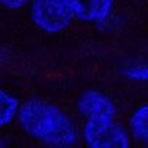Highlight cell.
Listing matches in <instances>:
<instances>
[{"instance_id":"52a82bcc","label":"cell","mask_w":148,"mask_h":148,"mask_svg":"<svg viewBox=\"0 0 148 148\" xmlns=\"http://www.w3.org/2000/svg\"><path fill=\"white\" fill-rule=\"evenodd\" d=\"M131 129L136 138L148 141V105H144L134 112L131 118Z\"/></svg>"},{"instance_id":"9c48e42d","label":"cell","mask_w":148,"mask_h":148,"mask_svg":"<svg viewBox=\"0 0 148 148\" xmlns=\"http://www.w3.org/2000/svg\"><path fill=\"white\" fill-rule=\"evenodd\" d=\"M29 0H0V3L3 6H6L8 9H19L22 6H25Z\"/></svg>"},{"instance_id":"7a4b0ae2","label":"cell","mask_w":148,"mask_h":148,"mask_svg":"<svg viewBox=\"0 0 148 148\" xmlns=\"http://www.w3.org/2000/svg\"><path fill=\"white\" fill-rule=\"evenodd\" d=\"M31 15L38 28L51 34L61 32L73 19L68 0H34Z\"/></svg>"},{"instance_id":"277c9868","label":"cell","mask_w":148,"mask_h":148,"mask_svg":"<svg viewBox=\"0 0 148 148\" xmlns=\"http://www.w3.org/2000/svg\"><path fill=\"white\" fill-rule=\"evenodd\" d=\"M79 110L87 121H113L116 109L113 102L97 90H87L79 99Z\"/></svg>"},{"instance_id":"ba28073f","label":"cell","mask_w":148,"mask_h":148,"mask_svg":"<svg viewBox=\"0 0 148 148\" xmlns=\"http://www.w3.org/2000/svg\"><path fill=\"white\" fill-rule=\"evenodd\" d=\"M126 76L132 80H148V65H135L126 70Z\"/></svg>"},{"instance_id":"5b68a950","label":"cell","mask_w":148,"mask_h":148,"mask_svg":"<svg viewBox=\"0 0 148 148\" xmlns=\"http://www.w3.org/2000/svg\"><path fill=\"white\" fill-rule=\"evenodd\" d=\"M71 12L86 22L106 21L113 9V0H68Z\"/></svg>"},{"instance_id":"6da1fadb","label":"cell","mask_w":148,"mask_h":148,"mask_svg":"<svg viewBox=\"0 0 148 148\" xmlns=\"http://www.w3.org/2000/svg\"><path fill=\"white\" fill-rule=\"evenodd\" d=\"M22 129L32 138L54 147L71 148L77 142V129L73 121L55 105L32 99L23 103L18 112Z\"/></svg>"},{"instance_id":"30bf717a","label":"cell","mask_w":148,"mask_h":148,"mask_svg":"<svg viewBox=\"0 0 148 148\" xmlns=\"http://www.w3.org/2000/svg\"><path fill=\"white\" fill-rule=\"evenodd\" d=\"M0 148H6V144H5V141L0 138Z\"/></svg>"},{"instance_id":"3957f363","label":"cell","mask_w":148,"mask_h":148,"mask_svg":"<svg viewBox=\"0 0 148 148\" xmlns=\"http://www.w3.org/2000/svg\"><path fill=\"white\" fill-rule=\"evenodd\" d=\"M83 136L89 148H129L125 129L113 121H87Z\"/></svg>"},{"instance_id":"8992f818","label":"cell","mask_w":148,"mask_h":148,"mask_svg":"<svg viewBox=\"0 0 148 148\" xmlns=\"http://www.w3.org/2000/svg\"><path fill=\"white\" fill-rule=\"evenodd\" d=\"M19 112V102L15 96L0 89V128L9 125Z\"/></svg>"}]
</instances>
